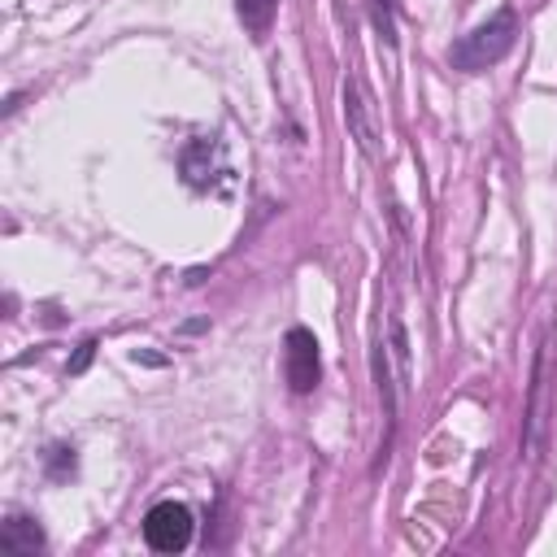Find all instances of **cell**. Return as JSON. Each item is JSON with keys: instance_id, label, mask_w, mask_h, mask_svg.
Segmentation results:
<instances>
[{"instance_id": "6da1fadb", "label": "cell", "mask_w": 557, "mask_h": 557, "mask_svg": "<svg viewBox=\"0 0 557 557\" xmlns=\"http://www.w3.org/2000/svg\"><path fill=\"white\" fill-rule=\"evenodd\" d=\"M513 35H518V17L509 9H500L496 17L479 22L470 35H461L453 48H448V61L453 70H466V74H479L487 65H496L509 48H513Z\"/></svg>"}, {"instance_id": "7a4b0ae2", "label": "cell", "mask_w": 557, "mask_h": 557, "mask_svg": "<svg viewBox=\"0 0 557 557\" xmlns=\"http://www.w3.org/2000/svg\"><path fill=\"white\" fill-rule=\"evenodd\" d=\"M191 531H196V518L183 500H157L144 513V544L152 553H183L191 544Z\"/></svg>"}, {"instance_id": "3957f363", "label": "cell", "mask_w": 557, "mask_h": 557, "mask_svg": "<svg viewBox=\"0 0 557 557\" xmlns=\"http://www.w3.org/2000/svg\"><path fill=\"white\" fill-rule=\"evenodd\" d=\"M283 379H287V387H292L296 396H305V392L318 387V379H322V357H318L313 331L292 326V331L283 335Z\"/></svg>"}, {"instance_id": "277c9868", "label": "cell", "mask_w": 557, "mask_h": 557, "mask_svg": "<svg viewBox=\"0 0 557 557\" xmlns=\"http://www.w3.org/2000/svg\"><path fill=\"white\" fill-rule=\"evenodd\" d=\"M178 170H183L187 187H196V191H213L222 183V174H231L226 161H222V144L218 139H191L178 152Z\"/></svg>"}, {"instance_id": "5b68a950", "label": "cell", "mask_w": 557, "mask_h": 557, "mask_svg": "<svg viewBox=\"0 0 557 557\" xmlns=\"http://www.w3.org/2000/svg\"><path fill=\"white\" fill-rule=\"evenodd\" d=\"M0 548L9 557H35L44 548V527L26 513H9L4 527H0Z\"/></svg>"}, {"instance_id": "8992f818", "label": "cell", "mask_w": 557, "mask_h": 557, "mask_svg": "<svg viewBox=\"0 0 557 557\" xmlns=\"http://www.w3.org/2000/svg\"><path fill=\"white\" fill-rule=\"evenodd\" d=\"M344 109H348V122L357 131V144L366 152H374V131L366 126V100H361V87L357 83H344Z\"/></svg>"}, {"instance_id": "52a82bcc", "label": "cell", "mask_w": 557, "mask_h": 557, "mask_svg": "<svg viewBox=\"0 0 557 557\" xmlns=\"http://www.w3.org/2000/svg\"><path fill=\"white\" fill-rule=\"evenodd\" d=\"M235 9H239V22H244V30L261 39V35L270 30V22H274V9H278V0H235Z\"/></svg>"}, {"instance_id": "ba28073f", "label": "cell", "mask_w": 557, "mask_h": 557, "mask_svg": "<svg viewBox=\"0 0 557 557\" xmlns=\"http://www.w3.org/2000/svg\"><path fill=\"white\" fill-rule=\"evenodd\" d=\"M48 474L52 479L74 474V448H48Z\"/></svg>"}, {"instance_id": "9c48e42d", "label": "cell", "mask_w": 557, "mask_h": 557, "mask_svg": "<svg viewBox=\"0 0 557 557\" xmlns=\"http://www.w3.org/2000/svg\"><path fill=\"white\" fill-rule=\"evenodd\" d=\"M374 26H379V35L392 44L396 39V26H392V0H374Z\"/></svg>"}, {"instance_id": "30bf717a", "label": "cell", "mask_w": 557, "mask_h": 557, "mask_svg": "<svg viewBox=\"0 0 557 557\" xmlns=\"http://www.w3.org/2000/svg\"><path fill=\"white\" fill-rule=\"evenodd\" d=\"M91 357H96V339H87V344L78 348V357L70 361V374H78V370H87V361H91Z\"/></svg>"}]
</instances>
